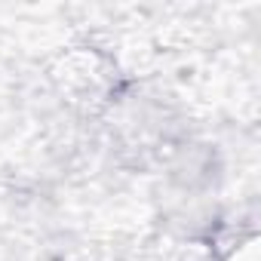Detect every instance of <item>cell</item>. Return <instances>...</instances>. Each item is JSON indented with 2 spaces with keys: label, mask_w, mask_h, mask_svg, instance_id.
Wrapping results in <instances>:
<instances>
[{
  "label": "cell",
  "mask_w": 261,
  "mask_h": 261,
  "mask_svg": "<svg viewBox=\"0 0 261 261\" xmlns=\"http://www.w3.org/2000/svg\"><path fill=\"white\" fill-rule=\"evenodd\" d=\"M233 261H255V246L249 243L243 252H237V258H233Z\"/></svg>",
  "instance_id": "1"
}]
</instances>
